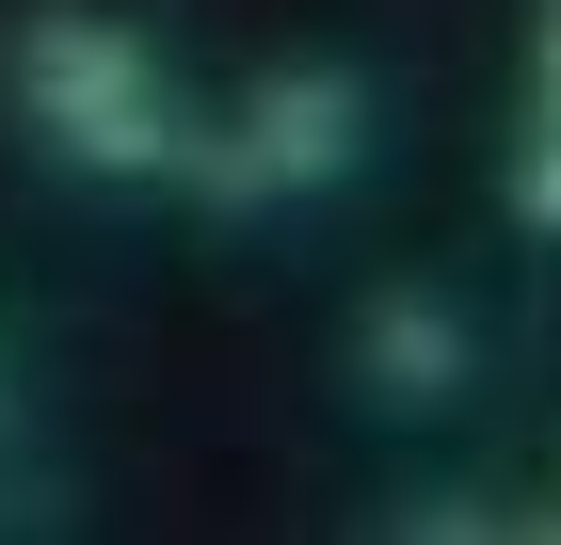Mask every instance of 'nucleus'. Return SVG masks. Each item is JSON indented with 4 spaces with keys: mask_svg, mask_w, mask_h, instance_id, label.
Segmentation results:
<instances>
[{
    "mask_svg": "<svg viewBox=\"0 0 561 545\" xmlns=\"http://www.w3.org/2000/svg\"><path fill=\"white\" fill-rule=\"evenodd\" d=\"M16 113L48 128V161H81V177H161L176 145H193L161 48H145L129 16H96V0H33V16H16Z\"/></svg>",
    "mask_w": 561,
    "mask_h": 545,
    "instance_id": "obj_1",
    "label": "nucleus"
},
{
    "mask_svg": "<svg viewBox=\"0 0 561 545\" xmlns=\"http://www.w3.org/2000/svg\"><path fill=\"white\" fill-rule=\"evenodd\" d=\"M176 161L209 177L225 209H305V193H337V177L369 161V81H353V65H289V81H257L209 145H176Z\"/></svg>",
    "mask_w": 561,
    "mask_h": 545,
    "instance_id": "obj_2",
    "label": "nucleus"
},
{
    "mask_svg": "<svg viewBox=\"0 0 561 545\" xmlns=\"http://www.w3.org/2000/svg\"><path fill=\"white\" fill-rule=\"evenodd\" d=\"M514 209L561 225V0H546V48H529V161H514Z\"/></svg>",
    "mask_w": 561,
    "mask_h": 545,
    "instance_id": "obj_3",
    "label": "nucleus"
},
{
    "mask_svg": "<svg viewBox=\"0 0 561 545\" xmlns=\"http://www.w3.org/2000/svg\"><path fill=\"white\" fill-rule=\"evenodd\" d=\"M369 370L433 401V385H449V321H433V305H386V321H369Z\"/></svg>",
    "mask_w": 561,
    "mask_h": 545,
    "instance_id": "obj_4",
    "label": "nucleus"
}]
</instances>
